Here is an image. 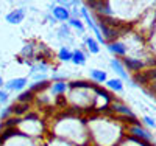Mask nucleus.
<instances>
[{"label":"nucleus","instance_id":"f257e3e1","mask_svg":"<svg viewBox=\"0 0 156 146\" xmlns=\"http://www.w3.org/2000/svg\"><path fill=\"white\" fill-rule=\"evenodd\" d=\"M126 131H128V134L131 135V137H134V138H139L142 141H153V134H151V132H148V129L142 127L140 123L128 126Z\"/></svg>","mask_w":156,"mask_h":146},{"label":"nucleus","instance_id":"f03ea898","mask_svg":"<svg viewBox=\"0 0 156 146\" xmlns=\"http://www.w3.org/2000/svg\"><path fill=\"white\" fill-rule=\"evenodd\" d=\"M122 64L125 65L126 72H133V73H137V72H142L145 69V62L142 59H137V58H133V56H125L122 58Z\"/></svg>","mask_w":156,"mask_h":146},{"label":"nucleus","instance_id":"7ed1b4c3","mask_svg":"<svg viewBox=\"0 0 156 146\" xmlns=\"http://www.w3.org/2000/svg\"><path fill=\"white\" fill-rule=\"evenodd\" d=\"M109 65H111L112 72H114L117 76H119V79H122V81H126V83H129V73L126 72L125 65L122 64V61H120V59L112 58V59L109 61ZM129 86H134V84H133V83H129Z\"/></svg>","mask_w":156,"mask_h":146},{"label":"nucleus","instance_id":"20e7f679","mask_svg":"<svg viewBox=\"0 0 156 146\" xmlns=\"http://www.w3.org/2000/svg\"><path fill=\"white\" fill-rule=\"evenodd\" d=\"M50 12H51V16L55 17V20L62 22V23L70 19V9L64 8V6H59V5H55V3H51Z\"/></svg>","mask_w":156,"mask_h":146},{"label":"nucleus","instance_id":"39448f33","mask_svg":"<svg viewBox=\"0 0 156 146\" xmlns=\"http://www.w3.org/2000/svg\"><path fill=\"white\" fill-rule=\"evenodd\" d=\"M106 47H108V51L111 53V55H114V56H122V58H125L126 53H128V47H126L122 41H112V42H109Z\"/></svg>","mask_w":156,"mask_h":146},{"label":"nucleus","instance_id":"423d86ee","mask_svg":"<svg viewBox=\"0 0 156 146\" xmlns=\"http://www.w3.org/2000/svg\"><path fill=\"white\" fill-rule=\"evenodd\" d=\"M25 16H27V9L25 8H16V9H12L11 12H8L5 19L11 25H17V23H20L25 19Z\"/></svg>","mask_w":156,"mask_h":146},{"label":"nucleus","instance_id":"0eeeda50","mask_svg":"<svg viewBox=\"0 0 156 146\" xmlns=\"http://www.w3.org/2000/svg\"><path fill=\"white\" fill-rule=\"evenodd\" d=\"M109 110H111V112H115V114H122V115H125L126 118H128V117H129V118H136V115L133 114V110L129 109L128 106H125V104H122V103H117V101H112V103H111Z\"/></svg>","mask_w":156,"mask_h":146},{"label":"nucleus","instance_id":"6e6552de","mask_svg":"<svg viewBox=\"0 0 156 146\" xmlns=\"http://www.w3.org/2000/svg\"><path fill=\"white\" fill-rule=\"evenodd\" d=\"M67 90H69V83H66V81H55L50 86V93L53 97H61Z\"/></svg>","mask_w":156,"mask_h":146},{"label":"nucleus","instance_id":"1a4fd4ad","mask_svg":"<svg viewBox=\"0 0 156 146\" xmlns=\"http://www.w3.org/2000/svg\"><path fill=\"white\" fill-rule=\"evenodd\" d=\"M72 62L75 65H78V67H83V65H86V62H87V55L81 48H75L72 51Z\"/></svg>","mask_w":156,"mask_h":146},{"label":"nucleus","instance_id":"9d476101","mask_svg":"<svg viewBox=\"0 0 156 146\" xmlns=\"http://www.w3.org/2000/svg\"><path fill=\"white\" fill-rule=\"evenodd\" d=\"M89 76H90V79H92L94 83H97V84H103V83L108 81L106 72H105V70H100V69H90V70H89Z\"/></svg>","mask_w":156,"mask_h":146},{"label":"nucleus","instance_id":"9b49d317","mask_svg":"<svg viewBox=\"0 0 156 146\" xmlns=\"http://www.w3.org/2000/svg\"><path fill=\"white\" fill-rule=\"evenodd\" d=\"M27 83H28V79L27 78H16V79H11V81H8V83H5V87H6V90H22L25 86H27Z\"/></svg>","mask_w":156,"mask_h":146},{"label":"nucleus","instance_id":"f8f14e48","mask_svg":"<svg viewBox=\"0 0 156 146\" xmlns=\"http://www.w3.org/2000/svg\"><path fill=\"white\" fill-rule=\"evenodd\" d=\"M84 45L90 55H98L100 53V44L97 42V39L92 36H86L84 37Z\"/></svg>","mask_w":156,"mask_h":146},{"label":"nucleus","instance_id":"ddd939ff","mask_svg":"<svg viewBox=\"0 0 156 146\" xmlns=\"http://www.w3.org/2000/svg\"><path fill=\"white\" fill-rule=\"evenodd\" d=\"M58 39L59 41H66V42H72V33H70V26L67 23H62L59 28H58Z\"/></svg>","mask_w":156,"mask_h":146},{"label":"nucleus","instance_id":"4468645a","mask_svg":"<svg viewBox=\"0 0 156 146\" xmlns=\"http://www.w3.org/2000/svg\"><path fill=\"white\" fill-rule=\"evenodd\" d=\"M106 87L112 92H117V93H122L123 92V81L119 78H112V79H108V81L105 83Z\"/></svg>","mask_w":156,"mask_h":146},{"label":"nucleus","instance_id":"2eb2a0df","mask_svg":"<svg viewBox=\"0 0 156 146\" xmlns=\"http://www.w3.org/2000/svg\"><path fill=\"white\" fill-rule=\"evenodd\" d=\"M9 109H11V114H14L16 117L19 115H27L28 114V109H30V104H25V103H17V104H12L9 106Z\"/></svg>","mask_w":156,"mask_h":146},{"label":"nucleus","instance_id":"dca6fc26","mask_svg":"<svg viewBox=\"0 0 156 146\" xmlns=\"http://www.w3.org/2000/svg\"><path fill=\"white\" fill-rule=\"evenodd\" d=\"M67 25L70 26V28H75L76 31H80L78 34H84V33H86V26H84V23H83V20H81V19L70 17V19L67 20Z\"/></svg>","mask_w":156,"mask_h":146},{"label":"nucleus","instance_id":"f3484780","mask_svg":"<svg viewBox=\"0 0 156 146\" xmlns=\"http://www.w3.org/2000/svg\"><path fill=\"white\" fill-rule=\"evenodd\" d=\"M72 51L73 50H70L69 47H61L59 48V51H58V59L61 61V62H72Z\"/></svg>","mask_w":156,"mask_h":146},{"label":"nucleus","instance_id":"a211bd4d","mask_svg":"<svg viewBox=\"0 0 156 146\" xmlns=\"http://www.w3.org/2000/svg\"><path fill=\"white\" fill-rule=\"evenodd\" d=\"M133 81H134V86H145V84H150V79L145 73V70H142V72H137L133 75Z\"/></svg>","mask_w":156,"mask_h":146},{"label":"nucleus","instance_id":"6ab92c4d","mask_svg":"<svg viewBox=\"0 0 156 146\" xmlns=\"http://www.w3.org/2000/svg\"><path fill=\"white\" fill-rule=\"evenodd\" d=\"M23 120L22 118H19V117H11V118H8V120H5L2 124H0V129H11V127H16L17 124H20Z\"/></svg>","mask_w":156,"mask_h":146},{"label":"nucleus","instance_id":"aec40b11","mask_svg":"<svg viewBox=\"0 0 156 146\" xmlns=\"http://www.w3.org/2000/svg\"><path fill=\"white\" fill-rule=\"evenodd\" d=\"M94 84L92 83H87V81H70L69 83V89H90L92 90Z\"/></svg>","mask_w":156,"mask_h":146},{"label":"nucleus","instance_id":"412c9836","mask_svg":"<svg viewBox=\"0 0 156 146\" xmlns=\"http://www.w3.org/2000/svg\"><path fill=\"white\" fill-rule=\"evenodd\" d=\"M47 70H48V64H47L45 61H37L34 65H31V75L36 73V72H39V73H47Z\"/></svg>","mask_w":156,"mask_h":146},{"label":"nucleus","instance_id":"4be33fe9","mask_svg":"<svg viewBox=\"0 0 156 146\" xmlns=\"http://www.w3.org/2000/svg\"><path fill=\"white\" fill-rule=\"evenodd\" d=\"M34 100V93L28 89V90H25V92H22L20 95H17V101L19 103H25V104H28L30 101H33Z\"/></svg>","mask_w":156,"mask_h":146},{"label":"nucleus","instance_id":"5701e85b","mask_svg":"<svg viewBox=\"0 0 156 146\" xmlns=\"http://www.w3.org/2000/svg\"><path fill=\"white\" fill-rule=\"evenodd\" d=\"M51 84L48 83V79L47 81H41V83H33L31 86H30V90L33 92V93H36V92H42V90H45V89H48Z\"/></svg>","mask_w":156,"mask_h":146},{"label":"nucleus","instance_id":"b1692460","mask_svg":"<svg viewBox=\"0 0 156 146\" xmlns=\"http://www.w3.org/2000/svg\"><path fill=\"white\" fill-rule=\"evenodd\" d=\"M3 138L6 140V138H9V137H14V135H25V134H22L20 131H17L16 127H11V129H5V132H3Z\"/></svg>","mask_w":156,"mask_h":146},{"label":"nucleus","instance_id":"393cba45","mask_svg":"<svg viewBox=\"0 0 156 146\" xmlns=\"http://www.w3.org/2000/svg\"><path fill=\"white\" fill-rule=\"evenodd\" d=\"M22 55L25 58H33L34 56V47H33V44H27V45H25L23 50H22Z\"/></svg>","mask_w":156,"mask_h":146},{"label":"nucleus","instance_id":"a878e982","mask_svg":"<svg viewBox=\"0 0 156 146\" xmlns=\"http://www.w3.org/2000/svg\"><path fill=\"white\" fill-rule=\"evenodd\" d=\"M145 73H147V76H148V79H150V83L156 81V67L147 69V70H145Z\"/></svg>","mask_w":156,"mask_h":146},{"label":"nucleus","instance_id":"bb28decb","mask_svg":"<svg viewBox=\"0 0 156 146\" xmlns=\"http://www.w3.org/2000/svg\"><path fill=\"white\" fill-rule=\"evenodd\" d=\"M142 120H144V123L148 126V127H156V121H154V118H151V117H144L142 118Z\"/></svg>","mask_w":156,"mask_h":146},{"label":"nucleus","instance_id":"cd10ccee","mask_svg":"<svg viewBox=\"0 0 156 146\" xmlns=\"http://www.w3.org/2000/svg\"><path fill=\"white\" fill-rule=\"evenodd\" d=\"M9 115H11V109H9V106L0 110V118H2V120H8V117H9Z\"/></svg>","mask_w":156,"mask_h":146},{"label":"nucleus","instance_id":"c85d7f7f","mask_svg":"<svg viewBox=\"0 0 156 146\" xmlns=\"http://www.w3.org/2000/svg\"><path fill=\"white\" fill-rule=\"evenodd\" d=\"M23 120H27V121H37V120H39V115L31 112V114H27V115H25Z\"/></svg>","mask_w":156,"mask_h":146},{"label":"nucleus","instance_id":"c756f323","mask_svg":"<svg viewBox=\"0 0 156 146\" xmlns=\"http://www.w3.org/2000/svg\"><path fill=\"white\" fill-rule=\"evenodd\" d=\"M34 81L36 83H41V81H47V75L45 73H39V75H34Z\"/></svg>","mask_w":156,"mask_h":146},{"label":"nucleus","instance_id":"7c9ffc66","mask_svg":"<svg viewBox=\"0 0 156 146\" xmlns=\"http://www.w3.org/2000/svg\"><path fill=\"white\" fill-rule=\"evenodd\" d=\"M8 101V92L2 90V95H0V103H6Z\"/></svg>","mask_w":156,"mask_h":146},{"label":"nucleus","instance_id":"2f4dec72","mask_svg":"<svg viewBox=\"0 0 156 146\" xmlns=\"http://www.w3.org/2000/svg\"><path fill=\"white\" fill-rule=\"evenodd\" d=\"M150 93H151V97L156 95V81L150 83Z\"/></svg>","mask_w":156,"mask_h":146},{"label":"nucleus","instance_id":"473e14b6","mask_svg":"<svg viewBox=\"0 0 156 146\" xmlns=\"http://www.w3.org/2000/svg\"><path fill=\"white\" fill-rule=\"evenodd\" d=\"M3 143H5V138H3L2 134H0V146H3Z\"/></svg>","mask_w":156,"mask_h":146},{"label":"nucleus","instance_id":"72a5a7b5","mask_svg":"<svg viewBox=\"0 0 156 146\" xmlns=\"http://www.w3.org/2000/svg\"><path fill=\"white\" fill-rule=\"evenodd\" d=\"M0 86H3V79H2V76H0Z\"/></svg>","mask_w":156,"mask_h":146},{"label":"nucleus","instance_id":"f704fd0d","mask_svg":"<svg viewBox=\"0 0 156 146\" xmlns=\"http://www.w3.org/2000/svg\"><path fill=\"white\" fill-rule=\"evenodd\" d=\"M0 95H2V90H0Z\"/></svg>","mask_w":156,"mask_h":146}]
</instances>
